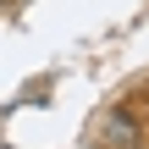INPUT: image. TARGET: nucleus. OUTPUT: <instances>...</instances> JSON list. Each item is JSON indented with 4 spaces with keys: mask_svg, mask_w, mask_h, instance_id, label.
Here are the masks:
<instances>
[{
    "mask_svg": "<svg viewBox=\"0 0 149 149\" xmlns=\"http://www.w3.org/2000/svg\"><path fill=\"white\" fill-rule=\"evenodd\" d=\"M100 144H105V149H138V144H144L138 116H133L127 105H111V111L100 116Z\"/></svg>",
    "mask_w": 149,
    "mask_h": 149,
    "instance_id": "nucleus-1",
    "label": "nucleus"
},
{
    "mask_svg": "<svg viewBox=\"0 0 149 149\" xmlns=\"http://www.w3.org/2000/svg\"><path fill=\"white\" fill-rule=\"evenodd\" d=\"M6 6H11V0H0V11H6Z\"/></svg>",
    "mask_w": 149,
    "mask_h": 149,
    "instance_id": "nucleus-2",
    "label": "nucleus"
}]
</instances>
